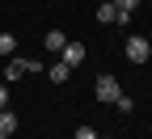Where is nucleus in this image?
I'll list each match as a JSON object with an SVG mask.
<instances>
[{
  "mask_svg": "<svg viewBox=\"0 0 152 139\" xmlns=\"http://www.w3.org/2000/svg\"><path fill=\"white\" fill-rule=\"evenodd\" d=\"M148 55H152V42L144 34H127V59L131 63H148Z\"/></svg>",
  "mask_w": 152,
  "mask_h": 139,
  "instance_id": "f257e3e1",
  "label": "nucleus"
},
{
  "mask_svg": "<svg viewBox=\"0 0 152 139\" xmlns=\"http://www.w3.org/2000/svg\"><path fill=\"white\" fill-rule=\"evenodd\" d=\"M118 93H123V89H118L114 76H97V84H93V97H97V101H110V106H114V101H118Z\"/></svg>",
  "mask_w": 152,
  "mask_h": 139,
  "instance_id": "f03ea898",
  "label": "nucleus"
},
{
  "mask_svg": "<svg viewBox=\"0 0 152 139\" xmlns=\"http://www.w3.org/2000/svg\"><path fill=\"white\" fill-rule=\"evenodd\" d=\"M38 68H42V63H34V59H9V68H4V80H21V76L26 72H38Z\"/></svg>",
  "mask_w": 152,
  "mask_h": 139,
  "instance_id": "7ed1b4c3",
  "label": "nucleus"
},
{
  "mask_svg": "<svg viewBox=\"0 0 152 139\" xmlns=\"http://www.w3.org/2000/svg\"><path fill=\"white\" fill-rule=\"evenodd\" d=\"M59 59H64L68 68H76V63H85V47H80V42H68V47L59 51Z\"/></svg>",
  "mask_w": 152,
  "mask_h": 139,
  "instance_id": "20e7f679",
  "label": "nucleus"
},
{
  "mask_svg": "<svg viewBox=\"0 0 152 139\" xmlns=\"http://www.w3.org/2000/svg\"><path fill=\"white\" fill-rule=\"evenodd\" d=\"M110 4H114V9H118V21L127 25V21H131V13H135V9H140V0H110Z\"/></svg>",
  "mask_w": 152,
  "mask_h": 139,
  "instance_id": "39448f33",
  "label": "nucleus"
},
{
  "mask_svg": "<svg viewBox=\"0 0 152 139\" xmlns=\"http://www.w3.org/2000/svg\"><path fill=\"white\" fill-rule=\"evenodd\" d=\"M42 42H47V51H55V55H59V51L68 47V34H59V30H51V34L42 38Z\"/></svg>",
  "mask_w": 152,
  "mask_h": 139,
  "instance_id": "423d86ee",
  "label": "nucleus"
},
{
  "mask_svg": "<svg viewBox=\"0 0 152 139\" xmlns=\"http://www.w3.org/2000/svg\"><path fill=\"white\" fill-rule=\"evenodd\" d=\"M47 76H51V80H55V84H64V80H68V76H72V68H68V63H64V59H59V63H51V68H47Z\"/></svg>",
  "mask_w": 152,
  "mask_h": 139,
  "instance_id": "0eeeda50",
  "label": "nucleus"
},
{
  "mask_svg": "<svg viewBox=\"0 0 152 139\" xmlns=\"http://www.w3.org/2000/svg\"><path fill=\"white\" fill-rule=\"evenodd\" d=\"M17 51V34H0V59H13Z\"/></svg>",
  "mask_w": 152,
  "mask_h": 139,
  "instance_id": "6e6552de",
  "label": "nucleus"
},
{
  "mask_svg": "<svg viewBox=\"0 0 152 139\" xmlns=\"http://www.w3.org/2000/svg\"><path fill=\"white\" fill-rule=\"evenodd\" d=\"M13 131H17V114L0 110V135H13Z\"/></svg>",
  "mask_w": 152,
  "mask_h": 139,
  "instance_id": "1a4fd4ad",
  "label": "nucleus"
},
{
  "mask_svg": "<svg viewBox=\"0 0 152 139\" xmlns=\"http://www.w3.org/2000/svg\"><path fill=\"white\" fill-rule=\"evenodd\" d=\"M97 21H102V25H110V21H118V9H114L110 0H106L102 9H97Z\"/></svg>",
  "mask_w": 152,
  "mask_h": 139,
  "instance_id": "9d476101",
  "label": "nucleus"
},
{
  "mask_svg": "<svg viewBox=\"0 0 152 139\" xmlns=\"http://www.w3.org/2000/svg\"><path fill=\"white\" fill-rule=\"evenodd\" d=\"M131 106H135V101H131L127 93H118V101H114V110H118V114H131Z\"/></svg>",
  "mask_w": 152,
  "mask_h": 139,
  "instance_id": "9b49d317",
  "label": "nucleus"
},
{
  "mask_svg": "<svg viewBox=\"0 0 152 139\" xmlns=\"http://www.w3.org/2000/svg\"><path fill=\"white\" fill-rule=\"evenodd\" d=\"M72 139H97V131H93V127H76Z\"/></svg>",
  "mask_w": 152,
  "mask_h": 139,
  "instance_id": "f8f14e48",
  "label": "nucleus"
},
{
  "mask_svg": "<svg viewBox=\"0 0 152 139\" xmlns=\"http://www.w3.org/2000/svg\"><path fill=\"white\" fill-rule=\"evenodd\" d=\"M4 106H9V89L0 84V110H4Z\"/></svg>",
  "mask_w": 152,
  "mask_h": 139,
  "instance_id": "ddd939ff",
  "label": "nucleus"
},
{
  "mask_svg": "<svg viewBox=\"0 0 152 139\" xmlns=\"http://www.w3.org/2000/svg\"><path fill=\"white\" fill-rule=\"evenodd\" d=\"M0 139H9V135H0Z\"/></svg>",
  "mask_w": 152,
  "mask_h": 139,
  "instance_id": "4468645a",
  "label": "nucleus"
},
{
  "mask_svg": "<svg viewBox=\"0 0 152 139\" xmlns=\"http://www.w3.org/2000/svg\"><path fill=\"white\" fill-rule=\"evenodd\" d=\"M97 139H106V135H97Z\"/></svg>",
  "mask_w": 152,
  "mask_h": 139,
  "instance_id": "2eb2a0df",
  "label": "nucleus"
}]
</instances>
